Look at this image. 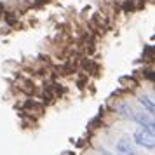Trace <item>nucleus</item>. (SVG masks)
I'll return each instance as SVG.
<instances>
[{
    "label": "nucleus",
    "mask_w": 155,
    "mask_h": 155,
    "mask_svg": "<svg viewBox=\"0 0 155 155\" xmlns=\"http://www.w3.org/2000/svg\"><path fill=\"white\" fill-rule=\"evenodd\" d=\"M133 138H134V143H136V145H140V147H145V148H148V150H153V147H155L153 134L147 133L145 129H140V131H136V133L133 134Z\"/></svg>",
    "instance_id": "1"
},
{
    "label": "nucleus",
    "mask_w": 155,
    "mask_h": 155,
    "mask_svg": "<svg viewBox=\"0 0 155 155\" xmlns=\"http://www.w3.org/2000/svg\"><path fill=\"white\" fill-rule=\"evenodd\" d=\"M117 150H119V153H122V155H136V152H134V148H133V143H131V140H129L127 136H124V138L119 140Z\"/></svg>",
    "instance_id": "2"
},
{
    "label": "nucleus",
    "mask_w": 155,
    "mask_h": 155,
    "mask_svg": "<svg viewBox=\"0 0 155 155\" xmlns=\"http://www.w3.org/2000/svg\"><path fill=\"white\" fill-rule=\"evenodd\" d=\"M140 101L143 103V106H147L150 113H153V112H155V106H153V103H152V99H150V98H147V96H141Z\"/></svg>",
    "instance_id": "3"
},
{
    "label": "nucleus",
    "mask_w": 155,
    "mask_h": 155,
    "mask_svg": "<svg viewBox=\"0 0 155 155\" xmlns=\"http://www.w3.org/2000/svg\"><path fill=\"white\" fill-rule=\"evenodd\" d=\"M103 155H112V153H108V152H103Z\"/></svg>",
    "instance_id": "4"
}]
</instances>
